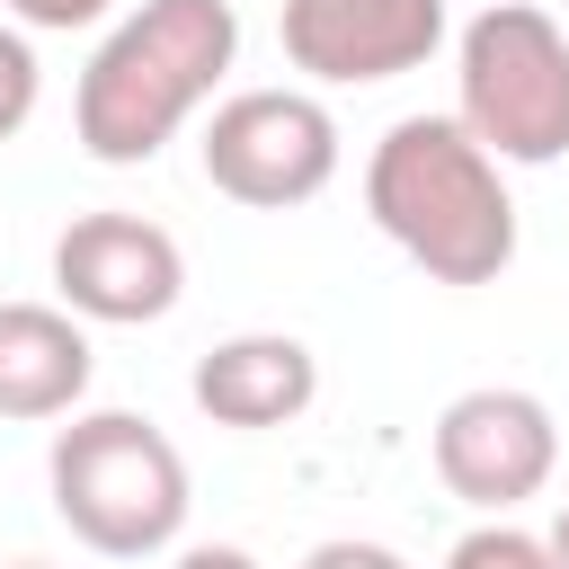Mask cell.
Segmentation results:
<instances>
[{
  "label": "cell",
  "instance_id": "obj_17",
  "mask_svg": "<svg viewBox=\"0 0 569 569\" xmlns=\"http://www.w3.org/2000/svg\"><path fill=\"white\" fill-rule=\"evenodd\" d=\"M9 569H44V560H9Z\"/></svg>",
  "mask_w": 569,
  "mask_h": 569
},
{
  "label": "cell",
  "instance_id": "obj_11",
  "mask_svg": "<svg viewBox=\"0 0 569 569\" xmlns=\"http://www.w3.org/2000/svg\"><path fill=\"white\" fill-rule=\"evenodd\" d=\"M445 569H551V542L525 533V525H507V516H489V525H471L445 551Z\"/></svg>",
  "mask_w": 569,
  "mask_h": 569
},
{
  "label": "cell",
  "instance_id": "obj_14",
  "mask_svg": "<svg viewBox=\"0 0 569 569\" xmlns=\"http://www.w3.org/2000/svg\"><path fill=\"white\" fill-rule=\"evenodd\" d=\"M302 569H409V560H400L391 542H356V533H338V542H311Z\"/></svg>",
  "mask_w": 569,
  "mask_h": 569
},
{
  "label": "cell",
  "instance_id": "obj_3",
  "mask_svg": "<svg viewBox=\"0 0 569 569\" xmlns=\"http://www.w3.org/2000/svg\"><path fill=\"white\" fill-rule=\"evenodd\" d=\"M53 516L98 551V560H151L187 533V453L142 418V409H71L44 453Z\"/></svg>",
  "mask_w": 569,
  "mask_h": 569
},
{
  "label": "cell",
  "instance_id": "obj_7",
  "mask_svg": "<svg viewBox=\"0 0 569 569\" xmlns=\"http://www.w3.org/2000/svg\"><path fill=\"white\" fill-rule=\"evenodd\" d=\"M53 293L62 311L107 320V329L169 320L187 293V249L142 213H71L53 240Z\"/></svg>",
  "mask_w": 569,
  "mask_h": 569
},
{
  "label": "cell",
  "instance_id": "obj_13",
  "mask_svg": "<svg viewBox=\"0 0 569 569\" xmlns=\"http://www.w3.org/2000/svg\"><path fill=\"white\" fill-rule=\"evenodd\" d=\"M116 0H9V18L18 27H36V36H71V27H98Z\"/></svg>",
  "mask_w": 569,
  "mask_h": 569
},
{
  "label": "cell",
  "instance_id": "obj_5",
  "mask_svg": "<svg viewBox=\"0 0 569 569\" xmlns=\"http://www.w3.org/2000/svg\"><path fill=\"white\" fill-rule=\"evenodd\" d=\"M196 151H204L213 196L249 213H284L338 178V116L311 89H231Z\"/></svg>",
  "mask_w": 569,
  "mask_h": 569
},
{
  "label": "cell",
  "instance_id": "obj_16",
  "mask_svg": "<svg viewBox=\"0 0 569 569\" xmlns=\"http://www.w3.org/2000/svg\"><path fill=\"white\" fill-rule=\"evenodd\" d=\"M542 542H551V569H569V507L551 516V533H542Z\"/></svg>",
  "mask_w": 569,
  "mask_h": 569
},
{
  "label": "cell",
  "instance_id": "obj_10",
  "mask_svg": "<svg viewBox=\"0 0 569 569\" xmlns=\"http://www.w3.org/2000/svg\"><path fill=\"white\" fill-rule=\"evenodd\" d=\"M89 329L62 302H0V418H71L89 400Z\"/></svg>",
  "mask_w": 569,
  "mask_h": 569
},
{
  "label": "cell",
  "instance_id": "obj_4",
  "mask_svg": "<svg viewBox=\"0 0 569 569\" xmlns=\"http://www.w3.org/2000/svg\"><path fill=\"white\" fill-rule=\"evenodd\" d=\"M453 116L507 169H551L569 151V27L533 0H489L453 44Z\"/></svg>",
  "mask_w": 569,
  "mask_h": 569
},
{
  "label": "cell",
  "instance_id": "obj_8",
  "mask_svg": "<svg viewBox=\"0 0 569 569\" xmlns=\"http://www.w3.org/2000/svg\"><path fill=\"white\" fill-rule=\"evenodd\" d=\"M276 44L320 89H373L445 44V0H284Z\"/></svg>",
  "mask_w": 569,
  "mask_h": 569
},
{
  "label": "cell",
  "instance_id": "obj_9",
  "mask_svg": "<svg viewBox=\"0 0 569 569\" xmlns=\"http://www.w3.org/2000/svg\"><path fill=\"white\" fill-rule=\"evenodd\" d=\"M187 391H196V409L213 427L267 436V427H293L320 400V356L302 338H284V329H240V338H222V347L196 356Z\"/></svg>",
  "mask_w": 569,
  "mask_h": 569
},
{
  "label": "cell",
  "instance_id": "obj_6",
  "mask_svg": "<svg viewBox=\"0 0 569 569\" xmlns=\"http://www.w3.org/2000/svg\"><path fill=\"white\" fill-rule=\"evenodd\" d=\"M560 471V427L533 391L516 382H480L462 400H445L436 418V480L480 507V516H507L525 498H542V480Z\"/></svg>",
  "mask_w": 569,
  "mask_h": 569
},
{
  "label": "cell",
  "instance_id": "obj_12",
  "mask_svg": "<svg viewBox=\"0 0 569 569\" xmlns=\"http://www.w3.org/2000/svg\"><path fill=\"white\" fill-rule=\"evenodd\" d=\"M36 98H44V62H36V44H27V27H0V142L27 133Z\"/></svg>",
  "mask_w": 569,
  "mask_h": 569
},
{
  "label": "cell",
  "instance_id": "obj_1",
  "mask_svg": "<svg viewBox=\"0 0 569 569\" xmlns=\"http://www.w3.org/2000/svg\"><path fill=\"white\" fill-rule=\"evenodd\" d=\"M365 213L436 284H498L516 267L507 160L462 116H400L365 160Z\"/></svg>",
  "mask_w": 569,
  "mask_h": 569
},
{
  "label": "cell",
  "instance_id": "obj_2",
  "mask_svg": "<svg viewBox=\"0 0 569 569\" xmlns=\"http://www.w3.org/2000/svg\"><path fill=\"white\" fill-rule=\"evenodd\" d=\"M240 62V9L231 0H142L133 18L107 27V44L80 71L71 133L98 169H142L160 160L187 116L222 89Z\"/></svg>",
  "mask_w": 569,
  "mask_h": 569
},
{
  "label": "cell",
  "instance_id": "obj_15",
  "mask_svg": "<svg viewBox=\"0 0 569 569\" xmlns=\"http://www.w3.org/2000/svg\"><path fill=\"white\" fill-rule=\"evenodd\" d=\"M169 569H258V560H249L240 542H196V551H178Z\"/></svg>",
  "mask_w": 569,
  "mask_h": 569
}]
</instances>
